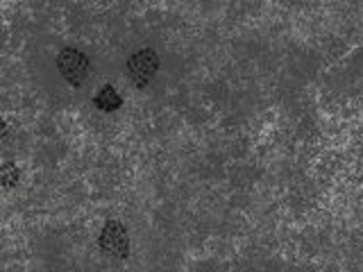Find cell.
Returning a JSON list of instances; mask_svg holds the SVG:
<instances>
[{"instance_id":"4","label":"cell","mask_w":363,"mask_h":272,"mask_svg":"<svg viewBox=\"0 0 363 272\" xmlns=\"http://www.w3.org/2000/svg\"><path fill=\"white\" fill-rule=\"evenodd\" d=\"M123 105V98L118 96V91L114 87H102L98 91V96H96V107L102 109V112H114V109H118Z\"/></svg>"},{"instance_id":"3","label":"cell","mask_w":363,"mask_h":272,"mask_svg":"<svg viewBox=\"0 0 363 272\" xmlns=\"http://www.w3.org/2000/svg\"><path fill=\"white\" fill-rule=\"evenodd\" d=\"M128 71L130 77L134 80L137 87H144L155 77V73L159 71V57L155 50H139L137 54H132L128 61Z\"/></svg>"},{"instance_id":"2","label":"cell","mask_w":363,"mask_h":272,"mask_svg":"<svg viewBox=\"0 0 363 272\" xmlns=\"http://www.w3.org/2000/svg\"><path fill=\"white\" fill-rule=\"evenodd\" d=\"M57 66H59V73L64 75V80L75 84V87H80L86 80V75H89V59H86V54L73 48H66L59 52Z\"/></svg>"},{"instance_id":"5","label":"cell","mask_w":363,"mask_h":272,"mask_svg":"<svg viewBox=\"0 0 363 272\" xmlns=\"http://www.w3.org/2000/svg\"><path fill=\"white\" fill-rule=\"evenodd\" d=\"M21 180V170L14 166V163H3L0 166V184L5 186V189H14V186L19 184Z\"/></svg>"},{"instance_id":"1","label":"cell","mask_w":363,"mask_h":272,"mask_svg":"<svg viewBox=\"0 0 363 272\" xmlns=\"http://www.w3.org/2000/svg\"><path fill=\"white\" fill-rule=\"evenodd\" d=\"M100 252L112 259H128L130 254V236L123 222L109 220L100 234Z\"/></svg>"},{"instance_id":"6","label":"cell","mask_w":363,"mask_h":272,"mask_svg":"<svg viewBox=\"0 0 363 272\" xmlns=\"http://www.w3.org/2000/svg\"><path fill=\"white\" fill-rule=\"evenodd\" d=\"M5 136H7V123L3 121V116H0V143L5 141Z\"/></svg>"}]
</instances>
